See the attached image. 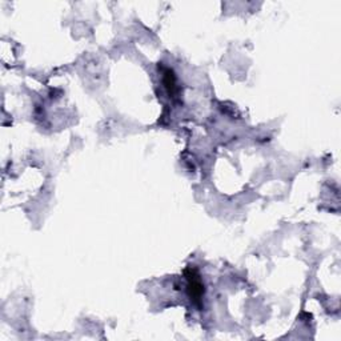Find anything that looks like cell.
Returning <instances> with one entry per match:
<instances>
[{"instance_id":"7a4b0ae2","label":"cell","mask_w":341,"mask_h":341,"mask_svg":"<svg viewBox=\"0 0 341 341\" xmlns=\"http://www.w3.org/2000/svg\"><path fill=\"white\" fill-rule=\"evenodd\" d=\"M165 84H167L169 93H173L175 88H176V83H175V76H173L172 71H167L165 72Z\"/></svg>"},{"instance_id":"6da1fadb","label":"cell","mask_w":341,"mask_h":341,"mask_svg":"<svg viewBox=\"0 0 341 341\" xmlns=\"http://www.w3.org/2000/svg\"><path fill=\"white\" fill-rule=\"evenodd\" d=\"M186 281H188V292H189V296H191V300H193V303L200 305L201 297L204 295V285L201 282V279L199 276V273L195 268H188L186 271Z\"/></svg>"}]
</instances>
